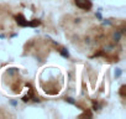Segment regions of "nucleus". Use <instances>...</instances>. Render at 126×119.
<instances>
[{
  "instance_id": "f257e3e1",
  "label": "nucleus",
  "mask_w": 126,
  "mask_h": 119,
  "mask_svg": "<svg viewBox=\"0 0 126 119\" xmlns=\"http://www.w3.org/2000/svg\"><path fill=\"white\" fill-rule=\"evenodd\" d=\"M76 4H77L79 8L84 9V10H89L90 6H91V4H90L89 0H76Z\"/></svg>"
}]
</instances>
